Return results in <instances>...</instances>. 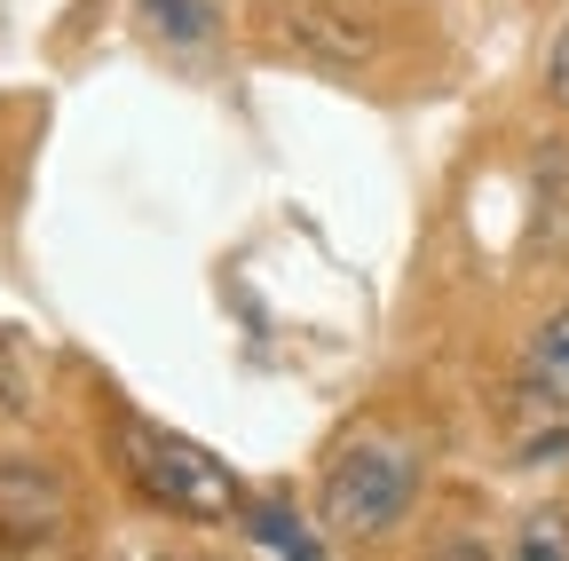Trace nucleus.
Listing matches in <instances>:
<instances>
[{
  "mask_svg": "<svg viewBox=\"0 0 569 561\" xmlns=\"http://www.w3.org/2000/svg\"><path fill=\"white\" fill-rule=\"evenodd\" d=\"M522 395L538 411H569V309H553L530 340H522V364H515Z\"/></svg>",
  "mask_w": 569,
  "mask_h": 561,
  "instance_id": "5",
  "label": "nucleus"
},
{
  "mask_svg": "<svg viewBox=\"0 0 569 561\" xmlns=\"http://www.w3.org/2000/svg\"><path fill=\"white\" fill-rule=\"evenodd\" d=\"M246 530H253V545H261L269 561H325V553H317V538L293 522V507H277V499H261V507L246 514Z\"/></svg>",
  "mask_w": 569,
  "mask_h": 561,
  "instance_id": "7",
  "label": "nucleus"
},
{
  "mask_svg": "<svg viewBox=\"0 0 569 561\" xmlns=\"http://www.w3.org/2000/svg\"><path fill=\"white\" fill-rule=\"evenodd\" d=\"M63 474L48 459H0V553H48L63 538Z\"/></svg>",
  "mask_w": 569,
  "mask_h": 561,
  "instance_id": "4",
  "label": "nucleus"
},
{
  "mask_svg": "<svg viewBox=\"0 0 569 561\" xmlns=\"http://www.w3.org/2000/svg\"><path fill=\"white\" fill-rule=\"evenodd\" d=\"M411 499H419V459L396 451V443H380V435L340 443V451L325 459V474H317V514H325V530H340V538H380V530H396V522L411 514Z\"/></svg>",
  "mask_w": 569,
  "mask_h": 561,
  "instance_id": "2",
  "label": "nucleus"
},
{
  "mask_svg": "<svg viewBox=\"0 0 569 561\" xmlns=\"http://www.w3.org/2000/svg\"><path fill=\"white\" fill-rule=\"evenodd\" d=\"M32 388H40V357H32V340L0 324V428H17V419L32 411Z\"/></svg>",
  "mask_w": 569,
  "mask_h": 561,
  "instance_id": "6",
  "label": "nucleus"
},
{
  "mask_svg": "<svg viewBox=\"0 0 569 561\" xmlns=\"http://www.w3.org/2000/svg\"><path fill=\"white\" fill-rule=\"evenodd\" d=\"M0 9H9V0H0Z\"/></svg>",
  "mask_w": 569,
  "mask_h": 561,
  "instance_id": "12",
  "label": "nucleus"
},
{
  "mask_svg": "<svg viewBox=\"0 0 569 561\" xmlns=\"http://www.w3.org/2000/svg\"><path fill=\"white\" fill-rule=\"evenodd\" d=\"M507 561H569V507L561 499L530 507L522 530H515V545H507Z\"/></svg>",
  "mask_w": 569,
  "mask_h": 561,
  "instance_id": "8",
  "label": "nucleus"
},
{
  "mask_svg": "<svg viewBox=\"0 0 569 561\" xmlns=\"http://www.w3.org/2000/svg\"><path fill=\"white\" fill-rule=\"evenodd\" d=\"M142 24H151L167 48H206V40H213L206 0H142Z\"/></svg>",
  "mask_w": 569,
  "mask_h": 561,
  "instance_id": "9",
  "label": "nucleus"
},
{
  "mask_svg": "<svg viewBox=\"0 0 569 561\" xmlns=\"http://www.w3.org/2000/svg\"><path fill=\"white\" fill-rule=\"evenodd\" d=\"M553 230H561V253H569V174H561V206H553Z\"/></svg>",
  "mask_w": 569,
  "mask_h": 561,
  "instance_id": "11",
  "label": "nucleus"
},
{
  "mask_svg": "<svg viewBox=\"0 0 569 561\" xmlns=\"http://www.w3.org/2000/svg\"><path fill=\"white\" fill-rule=\"evenodd\" d=\"M253 32L277 56L317 63V72H365L388 48V24L365 0H253Z\"/></svg>",
  "mask_w": 569,
  "mask_h": 561,
  "instance_id": "3",
  "label": "nucleus"
},
{
  "mask_svg": "<svg viewBox=\"0 0 569 561\" xmlns=\"http://www.w3.org/2000/svg\"><path fill=\"white\" fill-rule=\"evenodd\" d=\"M546 96H553V111H569V17H561V32L546 48Z\"/></svg>",
  "mask_w": 569,
  "mask_h": 561,
  "instance_id": "10",
  "label": "nucleus"
},
{
  "mask_svg": "<svg viewBox=\"0 0 569 561\" xmlns=\"http://www.w3.org/2000/svg\"><path fill=\"white\" fill-rule=\"evenodd\" d=\"M119 459H127V474H134V490L151 507H167V514H182V522H230L238 514V474L213 459L206 443H190V435H167V428H151V419H127L119 428Z\"/></svg>",
  "mask_w": 569,
  "mask_h": 561,
  "instance_id": "1",
  "label": "nucleus"
}]
</instances>
